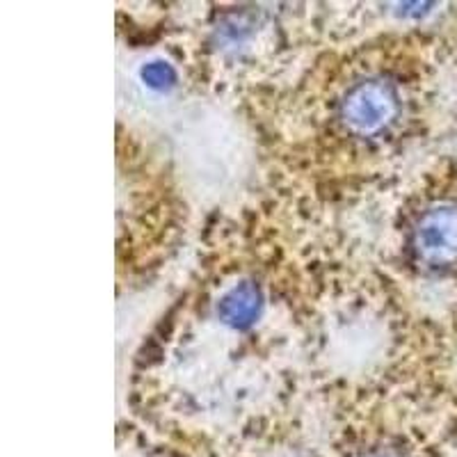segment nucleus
Segmentation results:
<instances>
[{"label":"nucleus","instance_id":"1","mask_svg":"<svg viewBox=\"0 0 457 457\" xmlns=\"http://www.w3.org/2000/svg\"><path fill=\"white\" fill-rule=\"evenodd\" d=\"M411 252L432 270L457 265V206L442 204L419 218L411 228Z\"/></svg>","mask_w":457,"mask_h":457},{"label":"nucleus","instance_id":"2","mask_svg":"<svg viewBox=\"0 0 457 457\" xmlns=\"http://www.w3.org/2000/svg\"><path fill=\"white\" fill-rule=\"evenodd\" d=\"M398 112V96L382 80H366L348 89L341 101V120L354 136H375Z\"/></svg>","mask_w":457,"mask_h":457},{"label":"nucleus","instance_id":"3","mask_svg":"<svg viewBox=\"0 0 457 457\" xmlns=\"http://www.w3.org/2000/svg\"><path fill=\"white\" fill-rule=\"evenodd\" d=\"M261 313V291L252 281L234 286L227 295L220 300L218 316L224 325L234 329H247L254 325Z\"/></svg>","mask_w":457,"mask_h":457},{"label":"nucleus","instance_id":"4","mask_svg":"<svg viewBox=\"0 0 457 457\" xmlns=\"http://www.w3.org/2000/svg\"><path fill=\"white\" fill-rule=\"evenodd\" d=\"M140 79L145 80L146 87L156 89V92H167L177 83V71L165 60H151L140 69Z\"/></svg>","mask_w":457,"mask_h":457},{"label":"nucleus","instance_id":"5","mask_svg":"<svg viewBox=\"0 0 457 457\" xmlns=\"http://www.w3.org/2000/svg\"><path fill=\"white\" fill-rule=\"evenodd\" d=\"M373 457H391V455H373Z\"/></svg>","mask_w":457,"mask_h":457}]
</instances>
